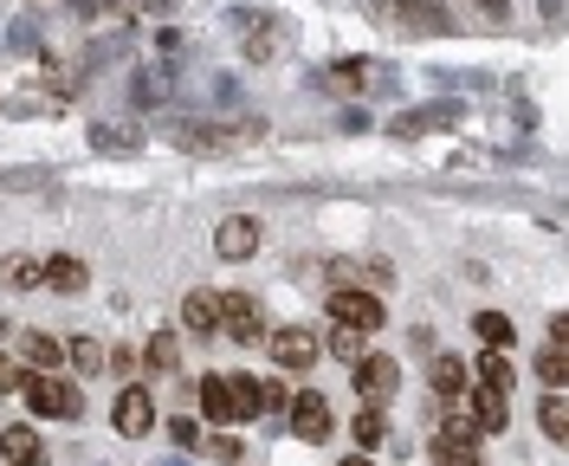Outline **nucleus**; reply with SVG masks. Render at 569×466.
<instances>
[{
    "mask_svg": "<svg viewBox=\"0 0 569 466\" xmlns=\"http://www.w3.org/2000/svg\"><path fill=\"white\" fill-rule=\"evenodd\" d=\"M13 395H20L33 415H52V422H78V408H84L78 389H71V383H52V376H20Z\"/></svg>",
    "mask_w": 569,
    "mask_h": 466,
    "instance_id": "obj_1",
    "label": "nucleus"
},
{
    "mask_svg": "<svg viewBox=\"0 0 569 466\" xmlns=\"http://www.w3.org/2000/svg\"><path fill=\"white\" fill-rule=\"evenodd\" d=\"M330 318L343 324V330H356V337H369V330H382V298L343 286V291H330Z\"/></svg>",
    "mask_w": 569,
    "mask_h": 466,
    "instance_id": "obj_2",
    "label": "nucleus"
},
{
    "mask_svg": "<svg viewBox=\"0 0 569 466\" xmlns=\"http://www.w3.org/2000/svg\"><path fill=\"white\" fill-rule=\"evenodd\" d=\"M220 324H227L233 344H259L266 337V311H259V298H247V291H220Z\"/></svg>",
    "mask_w": 569,
    "mask_h": 466,
    "instance_id": "obj_3",
    "label": "nucleus"
},
{
    "mask_svg": "<svg viewBox=\"0 0 569 466\" xmlns=\"http://www.w3.org/2000/svg\"><path fill=\"white\" fill-rule=\"evenodd\" d=\"M427 130H460V105H453V98H440V105L401 110V117L389 123V137H401V143H408V137H427Z\"/></svg>",
    "mask_w": 569,
    "mask_h": 466,
    "instance_id": "obj_4",
    "label": "nucleus"
},
{
    "mask_svg": "<svg viewBox=\"0 0 569 466\" xmlns=\"http://www.w3.org/2000/svg\"><path fill=\"white\" fill-rule=\"evenodd\" d=\"M433 454H440V466H479V428L447 408V428H440V440H433Z\"/></svg>",
    "mask_w": 569,
    "mask_h": 466,
    "instance_id": "obj_5",
    "label": "nucleus"
},
{
    "mask_svg": "<svg viewBox=\"0 0 569 466\" xmlns=\"http://www.w3.org/2000/svg\"><path fill=\"white\" fill-rule=\"evenodd\" d=\"M272 363H279V369H311V363H318V337H311L305 324L272 330Z\"/></svg>",
    "mask_w": 569,
    "mask_h": 466,
    "instance_id": "obj_6",
    "label": "nucleus"
},
{
    "mask_svg": "<svg viewBox=\"0 0 569 466\" xmlns=\"http://www.w3.org/2000/svg\"><path fill=\"white\" fill-rule=\"evenodd\" d=\"M466 422H472L479 434H505V428H511V395L472 389V395H466Z\"/></svg>",
    "mask_w": 569,
    "mask_h": 466,
    "instance_id": "obj_7",
    "label": "nucleus"
},
{
    "mask_svg": "<svg viewBox=\"0 0 569 466\" xmlns=\"http://www.w3.org/2000/svg\"><path fill=\"white\" fill-rule=\"evenodd\" d=\"M213 252H220V259H252V252H259V220L227 215L213 227Z\"/></svg>",
    "mask_w": 569,
    "mask_h": 466,
    "instance_id": "obj_8",
    "label": "nucleus"
},
{
    "mask_svg": "<svg viewBox=\"0 0 569 466\" xmlns=\"http://www.w3.org/2000/svg\"><path fill=\"white\" fill-rule=\"evenodd\" d=\"M395 383H401V369H395L389 357H362V363H356V389L369 395V408H389Z\"/></svg>",
    "mask_w": 569,
    "mask_h": 466,
    "instance_id": "obj_9",
    "label": "nucleus"
},
{
    "mask_svg": "<svg viewBox=\"0 0 569 466\" xmlns=\"http://www.w3.org/2000/svg\"><path fill=\"white\" fill-rule=\"evenodd\" d=\"M291 434H298V440H311V447H318L323 434H330V401H323V395H298V401H291Z\"/></svg>",
    "mask_w": 569,
    "mask_h": 466,
    "instance_id": "obj_10",
    "label": "nucleus"
},
{
    "mask_svg": "<svg viewBox=\"0 0 569 466\" xmlns=\"http://www.w3.org/2000/svg\"><path fill=\"white\" fill-rule=\"evenodd\" d=\"M0 460L7 466H46V440H39L27 422H13V428H0Z\"/></svg>",
    "mask_w": 569,
    "mask_h": 466,
    "instance_id": "obj_11",
    "label": "nucleus"
},
{
    "mask_svg": "<svg viewBox=\"0 0 569 466\" xmlns=\"http://www.w3.org/2000/svg\"><path fill=\"white\" fill-rule=\"evenodd\" d=\"M156 428V401H149V389H123L117 395V434H149Z\"/></svg>",
    "mask_w": 569,
    "mask_h": 466,
    "instance_id": "obj_12",
    "label": "nucleus"
},
{
    "mask_svg": "<svg viewBox=\"0 0 569 466\" xmlns=\"http://www.w3.org/2000/svg\"><path fill=\"white\" fill-rule=\"evenodd\" d=\"M201 415H208V422H240V408H233V383H227V376H201Z\"/></svg>",
    "mask_w": 569,
    "mask_h": 466,
    "instance_id": "obj_13",
    "label": "nucleus"
},
{
    "mask_svg": "<svg viewBox=\"0 0 569 466\" xmlns=\"http://www.w3.org/2000/svg\"><path fill=\"white\" fill-rule=\"evenodd\" d=\"M181 324L201 330V337L220 330V291H188V298H181Z\"/></svg>",
    "mask_w": 569,
    "mask_h": 466,
    "instance_id": "obj_14",
    "label": "nucleus"
},
{
    "mask_svg": "<svg viewBox=\"0 0 569 466\" xmlns=\"http://www.w3.org/2000/svg\"><path fill=\"white\" fill-rule=\"evenodd\" d=\"M20 350H27V363H33V376H46V369H59V363H66V344H59V337H46V330H27V337H20Z\"/></svg>",
    "mask_w": 569,
    "mask_h": 466,
    "instance_id": "obj_15",
    "label": "nucleus"
},
{
    "mask_svg": "<svg viewBox=\"0 0 569 466\" xmlns=\"http://www.w3.org/2000/svg\"><path fill=\"white\" fill-rule=\"evenodd\" d=\"M39 266H46V286H52V291H66V298H71V291H84V286H91V272H84L78 259H66V252H59V259H39Z\"/></svg>",
    "mask_w": 569,
    "mask_h": 466,
    "instance_id": "obj_16",
    "label": "nucleus"
},
{
    "mask_svg": "<svg viewBox=\"0 0 569 466\" xmlns=\"http://www.w3.org/2000/svg\"><path fill=\"white\" fill-rule=\"evenodd\" d=\"M433 395H440L447 408L466 395V363L460 357H433Z\"/></svg>",
    "mask_w": 569,
    "mask_h": 466,
    "instance_id": "obj_17",
    "label": "nucleus"
},
{
    "mask_svg": "<svg viewBox=\"0 0 569 466\" xmlns=\"http://www.w3.org/2000/svg\"><path fill=\"white\" fill-rule=\"evenodd\" d=\"M511 383H518V369H511V357H505V350H486V357H479V389L511 395Z\"/></svg>",
    "mask_w": 569,
    "mask_h": 466,
    "instance_id": "obj_18",
    "label": "nucleus"
},
{
    "mask_svg": "<svg viewBox=\"0 0 569 466\" xmlns=\"http://www.w3.org/2000/svg\"><path fill=\"white\" fill-rule=\"evenodd\" d=\"M537 422H543L550 440H569V401H563V389H550L543 401H537Z\"/></svg>",
    "mask_w": 569,
    "mask_h": 466,
    "instance_id": "obj_19",
    "label": "nucleus"
},
{
    "mask_svg": "<svg viewBox=\"0 0 569 466\" xmlns=\"http://www.w3.org/2000/svg\"><path fill=\"white\" fill-rule=\"evenodd\" d=\"M537 376H543V389H563V383H569V344H543Z\"/></svg>",
    "mask_w": 569,
    "mask_h": 466,
    "instance_id": "obj_20",
    "label": "nucleus"
},
{
    "mask_svg": "<svg viewBox=\"0 0 569 466\" xmlns=\"http://www.w3.org/2000/svg\"><path fill=\"white\" fill-rule=\"evenodd\" d=\"M323 350H330L337 363H350V369H356L362 357H369V350H362V337H356V330H343V324H330V337H323Z\"/></svg>",
    "mask_w": 569,
    "mask_h": 466,
    "instance_id": "obj_21",
    "label": "nucleus"
},
{
    "mask_svg": "<svg viewBox=\"0 0 569 466\" xmlns=\"http://www.w3.org/2000/svg\"><path fill=\"white\" fill-rule=\"evenodd\" d=\"M66 357L78 363V369H84V376H98V369H104V344H98V337H66Z\"/></svg>",
    "mask_w": 569,
    "mask_h": 466,
    "instance_id": "obj_22",
    "label": "nucleus"
},
{
    "mask_svg": "<svg viewBox=\"0 0 569 466\" xmlns=\"http://www.w3.org/2000/svg\"><path fill=\"white\" fill-rule=\"evenodd\" d=\"M233 383V408L240 415H266V383H252V376H227Z\"/></svg>",
    "mask_w": 569,
    "mask_h": 466,
    "instance_id": "obj_23",
    "label": "nucleus"
},
{
    "mask_svg": "<svg viewBox=\"0 0 569 466\" xmlns=\"http://www.w3.org/2000/svg\"><path fill=\"white\" fill-rule=\"evenodd\" d=\"M0 279L7 286H46V266L39 259H0Z\"/></svg>",
    "mask_w": 569,
    "mask_h": 466,
    "instance_id": "obj_24",
    "label": "nucleus"
},
{
    "mask_svg": "<svg viewBox=\"0 0 569 466\" xmlns=\"http://www.w3.org/2000/svg\"><path fill=\"white\" fill-rule=\"evenodd\" d=\"M472 330H479L492 350H505V344H511V318H505V311H479V318H472Z\"/></svg>",
    "mask_w": 569,
    "mask_h": 466,
    "instance_id": "obj_25",
    "label": "nucleus"
},
{
    "mask_svg": "<svg viewBox=\"0 0 569 466\" xmlns=\"http://www.w3.org/2000/svg\"><path fill=\"white\" fill-rule=\"evenodd\" d=\"M176 363H181L176 330H156V337H149V369H176Z\"/></svg>",
    "mask_w": 569,
    "mask_h": 466,
    "instance_id": "obj_26",
    "label": "nucleus"
},
{
    "mask_svg": "<svg viewBox=\"0 0 569 466\" xmlns=\"http://www.w3.org/2000/svg\"><path fill=\"white\" fill-rule=\"evenodd\" d=\"M382 434H389L382 408H362V415H356V447H382Z\"/></svg>",
    "mask_w": 569,
    "mask_h": 466,
    "instance_id": "obj_27",
    "label": "nucleus"
},
{
    "mask_svg": "<svg viewBox=\"0 0 569 466\" xmlns=\"http://www.w3.org/2000/svg\"><path fill=\"white\" fill-rule=\"evenodd\" d=\"M91 143L110 149V156H137V143H130V130H91Z\"/></svg>",
    "mask_w": 569,
    "mask_h": 466,
    "instance_id": "obj_28",
    "label": "nucleus"
},
{
    "mask_svg": "<svg viewBox=\"0 0 569 466\" xmlns=\"http://www.w3.org/2000/svg\"><path fill=\"white\" fill-rule=\"evenodd\" d=\"M208 454H213V460H240V440H233V434H213Z\"/></svg>",
    "mask_w": 569,
    "mask_h": 466,
    "instance_id": "obj_29",
    "label": "nucleus"
},
{
    "mask_svg": "<svg viewBox=\"0 0 569 466\" xmlns=\"http://www.w3.org/2000/svg\"><path fill=\"white\" fill-rule=\"evenodd\" d=\"M169 434H176V447H188V454H194V440H201V428H194L188 415H181V422H176V428H169Z\"/></svg>",
    "mask_w": 569,
    "mask_h": 466,
    "instance_id": "obj_30",
    "label": "nucleus"
},
{
    "mask_svg": "<svg viewBox=\"0 0 569 466\" xmlns=\"http://www.w3.org/2000/svg\"><path fill=\"white\" fill-rule=\"evenodd\" d=\"M0 389H20V369H13L7 357H0Z\"/></svg>",
    "mask_w": 569,
    "mask_h": 466,
    "instance_id": "obj_31",
    "label": "nucleus"
},
{
    "mask_svg": "<svg viewBox=\"0 0 569 466\" xmlns=\"http://www.w3.org/2000/svg\"><path fill=\"white\" fill-rule=\"evenodd\" d=\"M343 466H369V460H362V454H350V460H343Z\"/></svg>",
    "mask_w": 569,
    "mask_h": 466,
    "instance_id": "obj_32",
    "label": "nucleus"
}]
</instances>
